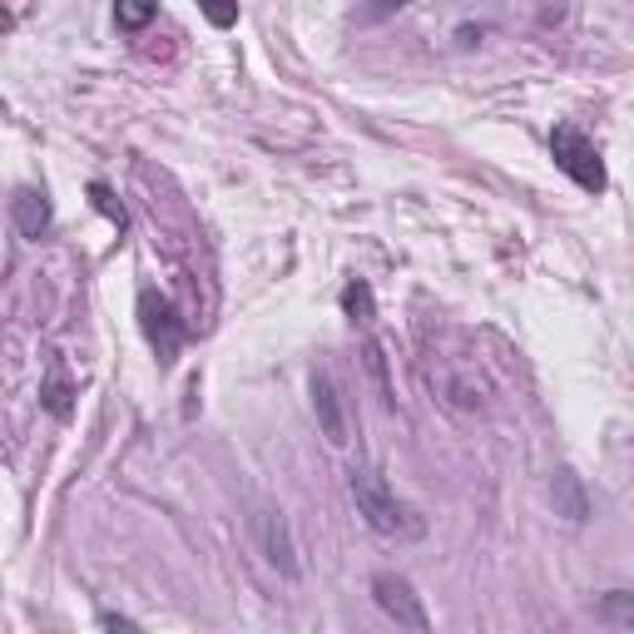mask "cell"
Returning <instances> with one entry per match:
<instances>
[{"label":"cell","mask_w":634,"mask_h":634,"mask_svg":"<svg viewBox=\"0 0 634 634\" xmlns=\"http://www.w3.org/2000/svg\"><path fill=\"white\" fill-rule=\"evenodd\" d=\"M347 491H352V501H357V515H362L377 535H387V541H417V535L427 531L421 515L392 495V485L382 481V471L352 467V476H347Z\"/></svg>","instance_id":"cell-1"},{"label":"cell","mask_w":634,"mask_h":634,"mask_svg":"<svg viewBox=\"0 0 634 634\" xmlns=\"http://www.w3.org/2000/svg\"><path fill=\"white\" fill-rule=\"evenodd\" d=\"M551 154H555V164L585 188V194H605V164H600V150L575 130V124H555L551 130Z\"/></svg>","instance_id":"cell-2"},{"label":"cell","mask_w":634,"mask_h":634,"mask_svg":"<svg viewBox=\"0 0 634 634\" xmlns=\"http://www.w3.org/2000/svg\"><path fill=\"white\" fill-rule=\"evenodd\" d=\"M140 327H144V337H150L158 367H174L178 347H184V317L174 313V303L158 298L154 288H144L140 293Z\"/></svg>","instance_id":"cell-3"},{"label":"cell","mask_w":634,"mask_h":634,"mask_svg":"<svg viewBox=\"0 0 634 634\" xmlns=\"http://www.w3.org/2000/svg\"><path fill=\"white\" fill-rule=\"evenodd\" d=\"M372 600H377V610H382L387 620H397L401 630H431V615L417 600V590H411L401 575H392V570L372 575Z\"/></svg>","instance_id":"cell-4"},{"label":"cell","mask_w":634,"mask_h":634,"mask_svg":"<svg viewBox=\"0 0 634 634\" xmlns=\"http://www.w3.org/2000/svg\"><path fill=\"white\" fill-rule=\"evenodd\" d=\"M253 531H258V545H263V555H268V565L278 570L283 580H298L303 575L298 545H293V531H288V515L268 505V511L253 515Z\"/></svg>","instance_id":"cell-5"},{"label":"cell","mask_w":634,"mask_h":634,"mask_svg":"<svg viewBox=\"0 0 634 634\" xmlns=\"http://www.w3.org/2000/svg\"><path fill=\"white\" fill-rule=\"evenodd\" d=\"M313 411H317V427H323V437L333 441V447H347V411H342V397H337V382L327 372H313Z\"/></svg>","instance_id":"cell-6"},{"label":"cell","mask_w":634,"mask_h":634,"mask_svg":"<svg viewBox=\"0 0 634 634\" xmlns=\"http://www.w3.org/2000/svg\"><path fill=\"white\" fill-rule=\"evenodd\" d=\"M551 505L555 515H565L570 525H585L590 521V495H585V481H580L570 467H560L551 476Z\"/></svg>","instance_id":"cell-7"},{"label":"cell","mask_w":634,"mask_h":634,"mask_svg":"<svg viewBox=\"0 0 634 634\" xmlns=\"http://www.w3.org/2000/svg\"><path fill=\"white\" fill-rule=\"evenodd\" d=\"M10 218H16V228L25 238H45L50 234V198L40 194V188H16V198H10Z\"/></svg>","instance_id":"cell-8"},{"label":"cell","mask_w":634,"mask_h":634,"mask_svg":"<svg viewBox=\"0 0 634 634\" xmlns=\"http://www.w3.org/2000/svg\"><path fill=\"white\" fill-rule=\"evenodd\" d=\"M362 362H367V372H372V382H377V397H382V407H387V411H397L392 362H387V347L377 342V337H367V347H362Z\"/></svg>","instance_id":"cell-9"},{"label":"cell","mask_w":634,"mask_h":634,"mask_svg":"<svg viewBox=\"0 0 634 634\" xmlns=\"http://www.w3.org/2000/svg\"><path fill=\"white\" fill-rule=\"evenodd\" d=\"M40 407H45L50 417H60V421L70 417V407H75V387H70V377L60 372V362H50L45 382H40Z\"/></svg>","instance_id":"cell-10"},{"label":"cell","mask_w":634,"mask_h":634,"mask_svg":"<svg viewBox=\"0 0 634 634\" xmlns=\"http://www.w3.org/2000/svg\"><path fill=\"white\" fill-rule=\"evenodd\" d=\"M595 615L605 620V625L634 630V595H630V590H605V595L595 600Z\"/></svg>","instance_id":"cell-11"},{"label":"cell","mask_w":634,"mask_h":634,"mask_svg":"<svg viewBox=\"0 0 634 634\" xmlns=\"http://www.w3.org/2000/svg\"><path fill=\"white\" fill-rule=\"evenodd\" d=\"M342 313L352 317V323H362V327L377 317V298H372V288H367L362 278H352V283L342 288Z\"/></svg>","instance_id":"cell-12"},{"label":"cell","mask_w":634,"mask_h":634,"mask_svg":"<svg viewBox=\"0 0 634 634\" xmlns=\"http://www.w3.org/2000/svg\"><path fill=\"white\" fill-rule=\"evenodd\" d=\"M158 16V0H114V20L120 30H144Z\"/></svg>","instance_id":"cell-13"},{"label":"cell","mask_w":634,"mask_h":634,"mask_svg":"<svg viewBox=\"0 0 634 634\" xmlns=\"http://www.w3.org/2000/svg\"><path fill=\"white\" fill-rule=\"evenodd\" d=\"M198 10H204V20L214 30H228L238 20V0H198Z\"/></svg>","instance_id":"cell-14"},{"label":"cell","mask_w":634,"mask_h":634,"mask_svg":"<svg viewBox=\"0 0 634 634\" xmlns=\"http://www.w3.org/2000/svg\"><path fill=\"white\" fill-rule=\"evenodd\" d=\"M401 6H411V0H372V6H362V10H357V20H362V25H372V20L392 16V10H401Z\"/></svg>","instance_id":"cell-15"},{"label":"cell","mask_w":634,"mask_h":634,"mask_svg":"<svg viewBox=\"0 0 634 634\" xmlns=\"http://www.w3.org/2000/svg\"><path fill=\"white\" fill-rule=\"evenodd\" d=\"M90 194H94V204H100L104 214H110V224H120V228H124V208H120V204H114V198H110V188H104V184H94Z\"/></svg>","instance_id":"cell-16"},{"label":"cell","mask_w":634,"mask_h":634,"mask_svg":"<svg viewBox=\"0 0 634 634\" xmlns=\"http://www.w3.org/2000/svg\"><path fill=\"white\" fill-rule=\"evenodd\" d=\"M100 625H104V630H140L130 615H100Z\"/></svg>","instance_id":"cell-17"}]
</instances>
